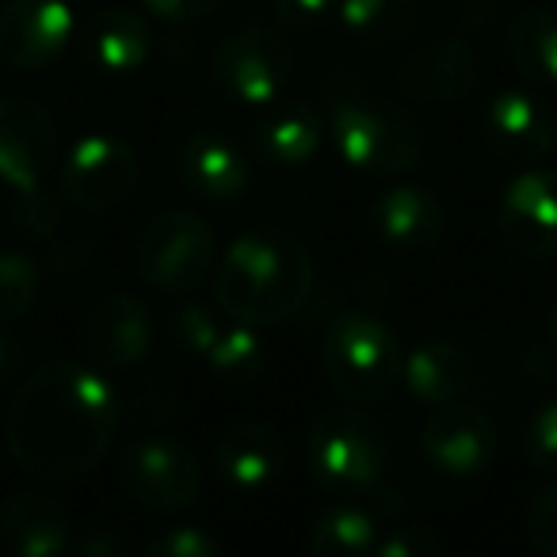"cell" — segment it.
I'll return each instance as SVG.
<instances>
[{
	"mask_svg": "<svg viewBox=\"0 0 557 557\" xmlns=\"http://www.w3.org/2000/svg\"><path fill=\"white\" fill-rule=\"evenodd\" d=\"M401 382L412 394V401L435 409V405L466 401L478 374H473V359L466 356L462 344L435 336V341H420L417 348L405 351Z\"/></svg>",
	"mask_w": 557,
	"mask_h": 557,
	"instance_id": "44dd1931",
	"label": "cell"
},
{
	"mask_svg": "<svg viewBox=\"0 0 557 557\" xmlns=\"http://www.w3.org/2000/svg\"><path fill=\"white\" fill-rule=\"evenodd\" d=\"M341 0H275V16L283 32L290 35H318L336 24Z\"/></svg>",
	"mask_w": 557,
	"mask_h": 557,
	"instance_id": "f546056e",
	"label": "cell"
},
{
	"mask_svg": "<svg viewBox=\"0 0 557 557\" xmlns=\"http://www.w3.org/2000/svg\"><path fill=\"white\" fill-rule=\"evenodd\" d=\"M313 290V256L295 233L260 225L222 252L214 283L218 310L256 329L290 321Z\"/></svg>",
	"mask_w": 557,
	"mask_h": 557,
	"instance_id": "7a4b0ae2",
	"label": "cell"
},
{
	"mask_svg": "<svg viewBox=\"0 0 557 557\" xmlns=\"http://www.w3.org/2000/svg\"><path fill=\"white\" fill-rule=\"evenodd\" d=\"M336 27L359 47H397L417 32V0H341Z\"/></svg>",
	"mask_w": 557,
	"mask_h": 557,
	"instance_id": "484cf974",
	"label": "cell"
},
{
	"mask_svg": "<svg viewBox=\"0 0 557 557\" xmlns=\"http://www.w3.org/2000/svg\"><path fill=\"white\" fill-rule=\"evenodd\" d=\"M549 336L557 341V298H554V306H549Z\"/></svg>",
	"mask_w": 557,
	"mask_h": 557,
	"instance_id": "8d00e7d4",
	"label": "cell"
},
{
	"mask_svg": "<svg viewBox=\"0 0 557 557\" xmlns=\"http://www.w3.org/2000/svg\"><path fill=\"white\" fill-rule=\"evenodd\" d=\"M325 119L310 103H278L252 126V153L275 169H302L318 157Z\"/></svg>",
	"mask_w": 557,
	"mask_h": 557,
	"instance_id": "603a6c76",
	"label": "cell"
},
{
	"mask_svg": "<svg viewBox=\"0 0 557 557\" xmlns=\"http://www.w3.org/2000/svg\"><path fill=\"white\" fill-rule=\"evenodd\" d=\"M9 214H12V225H16L24 237L42 240L58 230V210L47 195H39V199H24V202H9Z\"/></svg>",
	"mask_w": 557,
	"mask_h": 557,
	"instance_id": "836d02e7",
	"label": "cell"
},
{
	"mask_svg": "<svg viewBox=\"0 0 557 557\" xmlns=\"http://www.w3.org/2000/svg\"><path fill=\"white\" fill-rule=\"evenodd\" d=\"M295 70V50L275 27L252 24L230 35L214 54V85L230 103L271 108L287 88Z\"/></svg>",
	"mask_w": 557,
	"mask_h": 557,
	"instance_id": "52a82bcc",
	"label": "cell"
},
{
	"mask_svg": "<svg viewBox=\"0 0 557 557\" xmlns=\"http://www.w3.org/2000/svg\"><path fill=\"white\" fill-rule=\"evenodd\" d=\"M119 481L134 508L141 511H184L199 500L202 488V462L187 447L164 435L134 440L119 466Z\"/></svg>",
	"mask_w": 557,
	"mask_h": 557,
	"instance_id": "ba28073f",
	"label": "cell"
},
{
	"mask_svg": "<svg viewBox=\"0 0 557 557\" xmlns=\"http://www.w3.org/2000/svg\"><path fill=\"white\" fill-rule=\"evenodd\" d=\"M367 222H371V233L386 248L412 256L440 245L447 214H443V202L435 191L417 184H394L371 199Z\"/></svg>",
	"mask_w": 557,
	"mask_h": 557,
	"instance_id": "ac0fdd59",
	"label": "cell"
},
{
	"mask_svg": "<svg viewBox=\"0 0 557 557\" xmlns=\"http://www.w3.org/2000/svg\"><path fill=\"white\" fill-rule=\"evenodd\" d=\"M527 539L539 554L557 557V481L542 488L527 508Z\"/></svg>",
	"mask_w": 557,
	"mask_h": 557,
	"instance_id": "1f68e13d",
	"label": "cell"
},
{
	"mask_svg": "<svg viewBox=\"0 0 557 557\" xmlns=\"http://www.w3.org/2000/svg\"><path fill=\"white\" fill-rule=\"evenodd\" d=\"M42 295V268L24 248L0 252V321H20Z\"/></svg>",
	"mask_w": 557,
	"mask_h": 557,
	"instance_id": "83f0119b",
	"label": "cell"
},
{
	"mask_svg": "<svg viewBox=\"0 0 557 557\" xmlns=\"http://www.w3.org/2000/svg\"><path fill=\"white\" fill-rule=\"evenodd\" d=\"M172 333L184 351H191L214 379L256 382L268 367V348L248 321L233 313H214L207 306H180L172 313Z\"/></svg>",
	"mask_w": 557,
	"mask_h": 557,
	"instance_id": "9c48e42d",
	"label": "cell"
},
{
	"mask_svg": "<svg viewBox=\"0 0 557 557\" xmlns=\"http://www.w3.org/2000/svg\"><path fill=\"white\" fill-rule=\"evenodd\" d=\"M321 371L344 401L374 405L401 386L405 348L382 318L351 310L329 325L321 344Z\"/></svg>",
	"mask_w": 557,
	"mask_h": 557,
	"instance_id": "5b68a950",
	"label": "cell"
},
{
	"mask_svg": "<svg viewBox=\"0 0 557 557\" xmlns=\"http://www.w3.org/2000/svg\"><path fill=\"white\" fill-rule=\"evenodd\" d=\"M214 466L222 481L240 496L268 493L287 466V443L283 432L263 420H240V424L225 428V435L214 447Z\"/></svg>",
	"mask_w": 557,
	"mask_h": 557,
	"instance_id": "d6986e66",
	"label": "cell"
},
{
	"mask_svg": "<svg viewBox=\"0 0 557 557\" xmlns=\"http://www.w3.org/2000/svg\"><path fill=\"white\" fill-rule=\"evenodd\" d=\"M440 549H443V542L435 539L432 531H424L420 523H409V527H389V531H382L374 557H432V554H440Z\"/></svg>",
	"mask_w": 557,
	"mask_h": 557,
	"instance_id": "d6a6232c",
	"label": "cell"
},
{
	"mask_svg": "<svg viewBox=\"0 0 557 557\" xmlns=\"http://www.w3.org/2000/svg\"><path fill=\"white\" fill-rule=\"evenodd\" d=\"M73 39L70 0H4L0 4V62L39 73L65 54Z\"/></svg>",
	"mask_w": 557,
	"mask_h": 557,
	"instance_id": "4fadbf2b",
	"label": "cell"
},
{
	"mask_svg": "<svg viewBox=\"0 0 557 557\" xmlns=\"http://www.w3.org/2000/svg\"><path fill=\"white\" fill-rule=\"evenodd\" d=\"M382 539V511L367 500H336L313 519L310 546L321 557H371Z\"/></svg>",
	"mask_w": 557,
	"mask_h": 557,
	"instance_id": "d4e9b609",
	"label": "cell"
},
{
	"mask_svg": "<svg viewBox=\"0 0 557 557\" xmlns=\"http://www.w3.org/2000/svg\"><path fill=\"white\" fill-rule=\"evenodd\" d=\"M508 62L531 85H557V12L527 9L508 27Z\"/></svg>",
	"mask_w": 557,
	"mask_h": 557,
	"instance_id": "4316f807",
	"label": "cell"
},
{
	"mask_svg": "<svg viewBox=\"0 0 557 557\" xmlns=\"http://www.w3.org/2000/svg\"><path fill=\"white\" fill-rule=\"evenodd\" d=\"M496 225L519 256L557 252V169H527L504 187Z\"/></svg>",
	"mask_w": 557,
	"mask_h": 557,
	"instance_id": "9a60e30c",
	"label": "cell"
},
{
	"mask_svg": "<svg viewBox=\"0 0 557 557\" xmlns=\"http://www.w3.org/2000/svg\"><path fill=\"white\" fill-rule=\"evenodd\" d=\"M0 546L16 557H54L70 546V511L42 493H16L0 508Z\"/></svg>",
	"mask_w": 557,
	"mask_h": 557,
	"instance_id": "7402d4cb",
	"label": "cell"
},
{
	"mask_svg": "<svg viewBox=\"0 0 557 557\" xmlns=\"http://www.w3.org/2000/svg\"><path fill=\"white\" fill-rule=\"evenodd\" d=\"M420 450L443 478H478L496 458V424L470 397L435 405L420 428Z\"/></svg>",
	"mask_w": 557,
	"mask_h": 557,
	"instance_id": "7c38bea8",
	"label": "cell"
},
{
	"mask_svg": "<svg viewBox=\"0 0 557 557\" xmlns=\"http://www.w3.org/2000/svg\"><path fill=\"white\" fill-rule=\"evenodd\" d=\"M88 356L103 371H131L153 351V318L134 295H103L81 325Z\"/></svg>",
	"mask_w": 557,
	"mask_h": 557,
	"instance_id": "2e32d148",
	"label": "cell"
},
{
	"mask_svg": "<svg viewBox=\"0 0 557 557\" xmlns=\"http://www.w3.org/2000/svg\"><path fill=\"white\" fill-rule=\"evenodd\" d=\"M119 428V394L96 367L47 363L20 386L4 443L20 470L42 481L85 478Z\"/></svg>",
	"mask_w": 557,
	"mask_h": 557,
	"instance_id": "6da1fadb",
	"label": "cell"
},
{
	"mask_svg": "<svg viewBox=\"0 0 557 557\" xmlns=\"http://www.w3.org/2000/svg\"><path fill=\"white\" fill-rule=\"evenodd\" d=\"M141 164L131 141L119 134H85L70 146L62 164V195L81 210H115L138 191Z\"/></svg>",
	"mask_w": 557,
	"mask_h": 557,
	"instance_id": "30bf717a",
	"label": "cell"
},
{
	"mask_svg": "<svg viewBox=\"0 0 557 557\" xmlns=\"http://www.w3.org/2000/svg\"><path fill=\"white\" fill-rule=\"evenodd\" d=\"M306 458L313 481L336 500H367L386 516L397 511V500H389L386 488L389 440L363 409L336 405L321 412L306 440Z\"/></svg>",
	"mask_w": 557,
	"mask_h": 557,
	"instance_id": "277c9868",
	"label": "cell"
},
{
	"mask_svg": "<svg viewBox=\"0 0 557 557\" xmlns=\"http://www.w3.org/2000/svg\"><path fill=\"white\" fill-rule=\"evenodd\" d=\"M153 54V32L134 9L111 4L92 20L85 39V58L108 77H126L138 73Z\"/></svg>",
	"mask_w": 557,
	"mask_h": 557,
	"instance_id": "cb8c5ba5",
	"label": "cell"
},
{
	"mask_svg": "<svg viewBox=\"0 0 557 557\" xmlns=\"http://www.w3.org/2000/svg\"><path fill=\"white\" fill-rule=\"evenodd\" d=\"M478 54L458 35L409 50L397 65V85L417 103H458L478 88Z\"/></svg>",
	"mask_w": 557,
	"mask_h": 557,
	"instance_id": "e0dca14e",
	"label": "cell"
},
{
	"mask_svg": "<svg viewBox=\"0 0 557 557\" xmlns=\"http://www.w3.org/2000/svg\"><path fill=\"white\" fill-rule=\"evenodd\" d=\"M325 131L341 161L367 176H401L424 157V131L412 111L351 77L325 85Z\"/></svg>",
	"mask_w": 557,
	"mask_h": 557,
	"instance_id": "3957f363",
	"label": "cell"
},
{
	"mask_svg": "<svg viewBox=\"0 0 557 557\" xmlns=\"http://www.w3.org/2000/svg\"><path fill=\"white\" fill-rule=\"evenodd\" d=\"M481 138L508 164L542 161L557 146V111L523 88H504L481 111Z\"/></svg>",
	"mask_w": 557,
	"mask_h": 557,
	"instance_id": "5bb4252c",
	"label": "cell"
},
{
	"mask_svg": "<svg viewBox=\"0 0 557 557\" xmlns=\"http://www.w3.org/2000/svg\"><path fill=\"white\" fill-rule=\"evenodd\" d=\"M58 157V126L42 103L27 96L0 100V184L12 191V202L39 199L42 180Z\"/></svg>",
	"mask_w": 557,
	"mask_h": 557,
	"instance_id": "8fae6325",
	"label": "cell"
},
{
	"mask_svg": "<svg viewBox=\"0 0 557 557\" xmlns=\"http://www.w3.org/2000/svg\"><path fill=\"white\" fill-rule=\"evenodd\" d=\"M180 180L202 202H233L248 191L252 164L233 138L218 131H199L180 149Z\"/></svg>",
	"mask_w": 557,
	"mask_h": 557,
	"instance_id": "ffe728a7",
	"label": "cell"
},
{
	"mask_svg": "<svg viewBox=\"0 0 557 557\" xmlns=\"http://www.w3.org/2000/svg\"><path fill=\"white\" fill-rule=\"evenodd\" d=\"M214 256V233L191 210H161L157 218H149L134 248L138 275L161 295H187L207 283Z\"/></svg>",
	"mask_w": 557,
	"mask_h": 557,
	"instance_id": "8992f818",
	"label": "cell"
},
{
	"mask_svg": "<svg viewBox=\"0 0 557 557\" xmlns=\"http://www.w3.org/2000/svg\"><path fill=\"white\" fill-rule=\"evenodd\" d=\"M146 554L153 557H214L222 554V542L202 527H164L161 534L146 542Z\"/></svg>",
	"mask_w": 557,
	"mask_h": 557,
	"instance_id": "f1b7e54d",
	"label": "cell"
},
{
	"mask_svg": "<svg viewBox=\"0 0 557 557\" xmlns=\"http://www.w3.org/2000/svg\"><path fill=\"white\" fill-rule=\"evenodd\" d=\"M20 367H24V348H20L16 336H9L4 329H0V386L9 379H16Z\"/></svg>",
	"mask_w": 557,
	"mask_h": 557,
	"instance_id": "d590c367",
	"label": "cell"
},
{
	"mask_svg": "<svg viewBox=\"0 0 557 557\" xmlns=\"http://www.w3.org/2000/svg\"><path fill=\"white\" fill-rule=\"evenodd\" d=\"M141 4L161 20H169V24H195V20L214 16L230 0H141Z\"/></svg>",
	"mask_w": 557,
	"mask_h": 557,
	"instance_id": "e575fe53",
	"label": "cell"
},
{
	"mask_svg": "<svg viewBox=\"0 0 557 557\" xmlns=\"http://www.w3.org/2000/svg\"><path fill=\"white\" fill-rule=\"evenodd\" d=\"M527 458L534 470L557 473V397L542 401L527 424Z\"/></svg>",
	"mask_w": 557,
	"mask_h": 557,
	"instance_id": "4dcf8cb0",
	"label": "cell"
}]
</instances>
